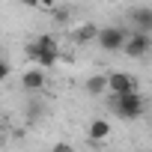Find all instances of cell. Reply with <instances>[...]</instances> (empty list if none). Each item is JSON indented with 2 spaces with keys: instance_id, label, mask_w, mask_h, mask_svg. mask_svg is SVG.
Returning a JSON list of instances; mask_svg holds the SVG:
<instances>
[{
  "instance_id": "8992f818",
  "label": "cell",
  "mask_w": 152,
  "mask_h": 152,
  "mask_svg": "<svg viewBox=\"0 0 152 152\" xmlns=\"http://www.w3.org/2000/svg\"><path fill=\"white\" fill-rule=\"evenodd\" d=\"M107 78V93L110 96H125V93H134L137 87H134V78L128 72H110V75H104Z\"/></svg>"
},
{
  "instance_id": "3957f363",
  "label": "cell",
  "mask_w": 152,
  "mask_h": 152,
  "mask_svg": "<svg viewBox=\"0 0 152 152\" xmlns=\"http://www.w3.org/2000/svg\"><path fill=\"white\" fill-rule=\"evenodd\" d=\"M125 39H128V30L125 27H102L99 33H96V42H99V48L102 51H107V54H116V51H122V45H125Z\"/></svg>"
},
{
  "instance_id": "7a4b0ae2",
  "label": "cell",
  "mask_w": 152,
  "mask_h": 152,
  "mask_svg": "<svg viewBox=\"0 0 152 152\" xmlns=\"http://www.w3.org/2000/svg\"><path fill=\"white\" fill-rule=\"evenodd\" d=\"M27 57L33 60V69H51L57 63V42L51 36H39L36 42L27 45Z\"/></svg>"
},
{
  "instance_id": "9c48e42d",
  "label": "cell",
  "mask_w": 152,
  "mask_h": 152,
  "mask_svg": "<svg viewBox=\"0 0 152 152\" xmlns=\"http://www.w3.org/2000/svg\"><path fill=\"white\" fill-rule=\"evenodd\" d=\"M87 93L90 96H104L107 93V78H104V75H90V78H87Z\"/></svg>"
},
{
  "instance_id": "7c38bea8",
  "label": "cell",
  "mask_w": 152,
  "mask_h": 152,
  "mask_svg": "<svg viewBox=\"0 0 152 152\" xmlns=\"http://www.w3.org/2000/svg\"><path fill=\"white\" fill-rule=\"evenodd\" d=\"M6 78H9V63L0 60V81H6Z\"/></svg>"
},
{
  "instance_id": "ba28073f",
  "label": "cell",
  "mask_w": 152,
  "mask_h": 152,
  "mask_svg": "<svg viewBox=\"0 0 152 152\" xmlns=\"http://www.w3.org/2000/svg\"><path fill=\"white\" fill-rule=\"evenodd\" d=\"M107 134H110V122L104 119V116H96L93 122H90V128H87V137L99 146L102 140H107Z\"/></svg>"
},
{
  "instance_id": "52a82bcc",
  "label": "cell",
  "mask_w": 152,
  "mask_h": 152,
  "mask_svg": "<svg viewBox=\"0 0 152 152\" xmlns=\"http://www.w3.org/2000/svg\"><path fill=\"white\" fill-rule=\"evenodd\" d=\"M21 87L36 96V93L45 87V72H42V69H27V72L21 75Z\"/></svg>"
},
{
  "instance_id": "6da1fadb",
  "label": "cell",
  "mask_w": 152,
  "mask_h": 152,
  "mask_svg": "<svg viewBox=\"0 0 152 152\" xmlns=\"http://www.w3.org/2000/svg\"><path fill=\"white\" fill-rule=\"evenodd\" d=\"M110 110H113L119 119L131 122V119H140V116H143L146 102H143V96L134 90V93H125V96H110Z\"/></svg>"
},
{
  "instance_id": "277c9868",
  "label": "cell",
  "mask_w": 152,
  "mask_h": 152,
  "mask_svg": "<svg viewBox=\"0 0 152 152\" xmlns=\"http://www.w3.org/2000/svg\"><path fill=\"white\" fill-rule=\"evenodd\" d=\"M149 48H152V36H146V33H131V30H128V39H125V45H122V54H128L131 60H140V57L149 54Z\"/></svg>"
},
{
  "instance_id": "8fae6325",
  "label": "cell",
  "mask_w": 152,
  "mask_h": 152,
  "mask_svg": "<svg viewBox=\"0 0 152 152\" xmlns=\"http://www.w3.org/2000/svg\"><path fill=\"white\" fill-rule=\"evenodd\" d=\"M27 116H30V122H36V116H42V107L39 104H30L27 107Z\"/></svg>"
},
{
  "instance_id": "4fadbf2b",
  "label": "cell",
  "mask_w": 152,
  "mask_h": 152,
  "mask_svg": "<svg viewBox=\"0 0 152 152\" xmlns=\"http://www.w3.org/2000/svg\"><path fill=\"white\" fill-rule=\"evenodd\" d=\"M54 152H75V149H72L69 143H57V146H54Z\"/></svg>"
},
{
  "instance_id": "30bf717a",
  "label": "cell",
  "mask_w": 152,
  "mask_h": 152,
  "mask_svg": "<svg viewBox=\"0 0 152 152\" xmlns=\"http://www.w3.org/2000/svg\"><path fill=\"white\" fill-rule=\"evenodd\" d=\"M96 33H99V27H96V24H84L78 33H75V39H78V42H93V39H96Z\"/></svg>"
},
{
  "instance_id": "5b68a950",
  "label": "cell",
  "mask_w": 152,
  "mask_h": 152,
  "mask_svg": "<svg viewBox=\"0 0 152 152\" xmlns=\"http://www.w3.org/2000/svg\"><path fill=\"white\" fill-rule=\"evenodd\" d=\"M128 24H134L131 33H152V6H131L128 9Z\"/></svg>"
}]
</instances>
